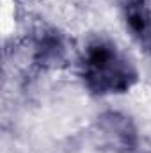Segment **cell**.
Wrapping results in <instances>:
<instances>
[{"label":"cell","instance_id":"6da1fadb","mask_svg":"<svg viewBox=\"0 0 151 153\" xmlns=\"http://www.w3.org/2000/svg\"><path fill=\"white\" fill-rule=\"evenodd\" d=\"M82 76L94 94H123L137 82L132 62L107 39L96 38L87 43L82 57Z\"/></svg>","mask_w":151,"mask_h":153},{"label":"cell","instance_id":"7a4b0ae2","mask_svg":"<svg viewBox=\"0 0 151 153\" xmlns=\"http://www.w3.org/2000/svg\"><path fill=\"white\" fill-rule=\"evenodd\" d=\"M94 137L96 143L103 150L115 153H132L135 152L139 135L132 117L119 111H105L98 116L94 123Z\"/></svg>","mask_w":151,"mask_h":153},{"label":"cell","instance_id":"3957f363","mask_svg":"<svg viewBox=\"0 0 151 153\" xmlns=\"http://www.w3.org/2000/svg\"><path fill=\"white\" fill-rule=\"evenodd\" d=\"M123 18L139 46L151 53V5L148 0H124Z\"/></svg>","mask_w":151,"mask_h":153},{"label":"cell","instance_id":"277c9868","mask_svg":"<svg viewBox=\"0 0 151 153\" xmlns=\"http://www.w3.org/2000/svg\"><path fill=\"white\" fill-rule=\"evenodd\" d=\"M64 57V43L55 32L44 34L38 45V59L41 64H57Z\"/></svg>","mask_w":151,"mask_h":153},{"label":"cell","instance_id":"5b68a950","mask_svg":"<svg viewBox=\"0 0 151 153\" xmlns=\"http://www.w3.org/2000/svg\"><path fill=\"white\" fill-rule=\"evenodd\" d=\"M144 153H150V152H144Z\"/></svg>","mask_w":151,"mask_h":153}]
</instances>
